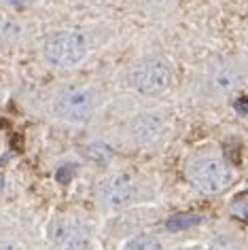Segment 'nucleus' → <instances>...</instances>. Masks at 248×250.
<instances>
[{
	"label": "nucleus",
	"mask_w": 248,
	"mask_h": 250,
	"mask_svg": "<svg viewBox=\"0 0 248 250\" xmlns=\"http://www.w3.org/2000/svg\"><path fill=\"white\" fill-rule=\"evenodd\" d=\"M87 55V41L74 30H58L45 36L42 41V58L51 66L72 68L79 66Z\"/></svg>",
	"instance_id": "1"
},
{
	"label": "nucleus",
	"mask_w": 248,
	"mask_h": 250,
	"mask_svg": "<svg viewBox=\"0 0 248 250\" xmlns=\"http://www.w3.org/2000/svg\"><path fill=\"white\" fill-rule=\"evenodd\" d=\"M172 79L174 74L170 64L157 58L142 60L129 70V85L142 96H159L168 91L172 87Z\"/></svg>",
	"instance_id": "2"
},
{
	"label": "nucleus",
	"mask_w": 248,
	"mask_h": 250,
	"mask_svg": "<svg viewBox=\"0 0 248 250\" xmlns=\"http://www.w3.org/2000/svg\"><path fill=\"white\" fill-rule=\"evenodd\" d=\"M53 115L64 123L81 125L94 112V96L87 87L70 85L55 93L53 98Z\"/></svg>",
	"instance_id": "3"
},
{
	"label": "nucleus",
	"mask_w": 248,
	"mask_h": 250,
	"mask_svg": "<svg viewBox=\"0 0 248 250\" xmlns=\"http://www.w3.org/2000/svg\"><path fill=\"white\" fill-rule=\"evenodd\" d=\"M189 180L204 195H216L231 185V170L221 159L206 157L189 167Z\"/></svg>",
	"instance_id": "4"
},
{
	"label": "nucleus",
	"mask_w": 248,
	"mask_h": 250,
	"mask_svg": "<svg viewBox=\"0 0 248 250\" xmlns=\"http://www.w3.org/2000/svg\"><path fill=\"white\" fill-rule=\"evenodd\" d=\"M136 195V178L127 172L110 176L100 189V199L108 210H121Z\"/></svg>",
	"instance_id": "5"
},
{
	"label": "nucleus",
	"mask_w": 248,
	"mask_h": 250,
	"mask_svg": "<svg viewBox=\"0 0 248 250\" xmlns=\"http://www.w3.org/2000/svg\"><path fill=\"white\" fill-rule=\"evenodd\" d=\"M49 237L62 250H83L87 246V229L74 218H55V221H51Z\"/></svg>",
	"instance_id": "6"
},
{
	"label": "nucleus",
	"mask_w": 248,
	"mask_h": 250,
	"mask_svg": "<svg viewBox=\"0 0 248 250\" xmlns=\"http://www.w3.org/2000/svg\"><path fill=\"white\" fill-rule=\"evenodd\" d=\"M165 129H168V119L161 115V112H142L129 125L132 140L140 146L155 145L165 134Z\"/></svg>",
	"instance_id": "7"
},
{
	"label": "nucleus",
	"mask_w": 248,
	"mask_h": 250,
	"mask_svg": "<svg viewBox=\"0 0 248 250\" xmlns=\"http://www.w3.org/2000/svg\"><path fill=\"white\" fill-rule=\"evenodd\" d=\"M208 79H210V85H212L216 91L227 93L240 85L242 70L229 60H216L208 68Z\"/></svg>",
	"instance_id": "8"
},
{
	"label": "nucleus",
	"mask_w": 248,
	"mask_h": 250,
	"mask_svg": "<svg viewBox=\"0 0 248 250\" xmlns=\"http://www.w3.org/2000/svg\"><path fill=\"white\" fill-rule=\"evenodd\" d=\"M202 223V216L197 214H178L174 218H170L168 223H165V227L170 231H183V229H189V227H195V225Z\"/></svg>",
	"instance_id": "9"
},
{
	"label": "nucleus",
	"mask_w": 248,
	"mask_h": 250,
	"mask_svg": "<svg viewBox=\"0 0 248 250\" xmlns=\"http://www.w3.org/2000/svg\"><path fill=\"white\" fill-rule=\"evenodd\" d=\"M125 250H161V244L153 235H136L125 244Z\"/></svg>",
	"instance_id": "10"
},
{
	"label": "nucleus",
	"mask_w": 248,
	"mask_h": 250,
	"mask_svg": "<svg viewBox=\"0 0 248 250\" xmlns=\"http://www.w3.org/2000/svg\"><path fill=\"white\" fill-rule=\"evenodd\" d=\"M0 250H21V246L17 242H11V240H2L0 242Z\"/></svg>",
	"instance_id": "11"
},
{
	"label": "nucleus",
	"mask_w": 248,
	"mask_h": 250,
	"mask_svg": "<svg viewBox=\"0 0 248 250\" xmlns=\"http://www.w3.org/2000/svg\"><path fill=\"white\" fill-rule=\"evenodd\" d=\"M4 2H7L9 7H26L28 0H4Z\"/></svg>",
	"instance_id": "12"
},
{
	"label": "nucleus",
	"mask_w": 248,
	"mask_h": 250,
	"mask_svg": "<svg viewBox=\"0 0 248 250\" xmlns=\"http://www.w3.org/2000/svg\"><path fill=\"white\" fill-rule=\"evenodd\" d=\"M238 214L248 221V206H240V208H238Z\"/></svg>",
	"instance_id": "13"
},
{
	"label": "nucleus",
	"mask_w": 248,
	"mask_h": 250,
	"mask_svg": "<svg viewBox=\"0 0 248 250\" xmlns=\"http://www.w3.org/2000/svg\"><path fill=\"white\" fill-rule=\"evenodd\" d=\"M4 191V176H2V172H0V193Z\"/></svg>",
	"instance_id": "14"
}]
</instances>
